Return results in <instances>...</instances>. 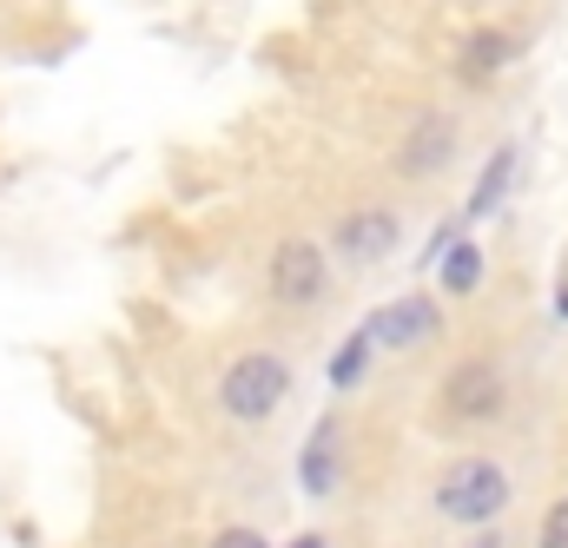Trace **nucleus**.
Returning <instances> with one entry per match:
<instances>
[{
    "mask_svg": "<svg viewBox=\"0 0 568 548\" xmlns=\"http://www.w3.org/2000/svg\"><path fill=\"white\" fill-rule=\"evenodd\" d=\"M436 516H449V522H469V529H483V522H496L503 509H509V469L496 463V456H456L443 476H436Z\"/></svg>",
    "mask_w": 568,
    "mask_h": 548,
    "instance_id": "nucleus-1",
    "label": "nucleus"
},
{
    "mask_svg": "<svg viewBox=\"0 0 568 548\" xmlns=\"http://www.w3.org/2000/svg\"><path fill=\"white\" fill-rule=\"evenodd\" d=\"M284 397H291V364H284L278 351H245L225 371V384H219V404L239 416V423H265Z\"/></svg>",
    "mask_w": 568,
    "mask_h": 548,
    "instance_id": "nucleus-2",
    "label": "nucleus"
},
{
    "mask_svg": "<svg viewBox=\"0 0 568 548\" xmlns=\"http://www.w3.org/2000/svg\"><path fill=\"white\" fill-rule=\"evenodd\" d=\"M503 371L489 357H463L449 377H443V410L449 423H496L503 416Z\"/></svg>",
    "mask_w": 568,
    "mask_h": 548,
    "instance_id": "nucleus-3",
    "label": "nucleus"
},
{
    "mask_svg": "<svg viewBox=\"0 0 568 548\" xmlns=\"http://www.w3.org/2000/svg\"><path fill=\"white\" fill-rule=\"evenodd\" d=\"M272 297L291 304V311H304V304L324 297V252L311 239H284L278 252H272Z\"/></svg>",
    "mask_w": 568,
    "mask_h": 548,
    "instance_id": "nucleus-4",
    "label": "nucleus"
},
{
    "mask_svg": "<svg viewBox=\"0 0 568 548\" xmlns=\"http://www.w3.org/2000/svg\"><path fill=\"white\" fill-rule=\"evenodd\" d=\"M443 331V304L424 297V291H410V297H397V304H384L377 317H371V337L384 344V351H417Z\"/></svg>",
    "mask_w": 568,
    "mask_h": 548,
    "instance_id": "nucleus-5",
    "label": "nucleus"
},
{
    "mask_svg": "<svg viewBox=\"0 0 568 548\" xmlns=\"http://www.w3.org/2000/svg\"><path fill=\"white\" fill-rule=\"evenodd\" d=\"M397 212H384V205H364V212H344L337 219V252L351 258V265H377V258H390L397 252Z\"/></svg>",
    "mask_w": 568,
    "mask_h": 548,
    "instance_id": "nucleus-6",
    "label": "nucleus"
},
{
    "mask_svg": "<svg viewBox=\"0 0 568 548\" xmlns=\"http://www.w3.org/2000/svg\"><path fill=\"white\" fill-rule=\"evenodd\" d=\"M449 139H456V126H449L443 113H424V120L404 133V145H397V172H404V179H429V172H443L449 152H456Z\"/></svg>",
    "mask_w": 568,
    "mask_h": 548,
    "instance_id": "nucleus-7",
    "label": "nucleus"
},
{
    "mask_svg": "<svg viewBox=\"0 0 568 548\" xmlns=\"http://www.w3.org/2000/svg\"><path fill=\"white\" fill-rule=\"evenodd\" d=\"M331 449H337V416H324V423L311 429L304 463H297V483H304V496H317V503L337 489V456H331Z\"/></svg>",
    "mask_w": 568,
    "mask_h": 548,
    "instance_id": "nucleus-8",
    "label": "nucleus"
},
{
    "mask_svg": "<svg viewBox=\"0 0 568 548\" xmlns=\"http://www.w3.org/2000/svg\"><path fill=\"white\" fill-rule=\"evenodd\" d=\"M509 60H516V40H509V33H469L463 53H456V73H463V80H489V73H503Z\"/></svg>",
    "mask_w": 568,
    "mask_h": 548,
    "instance_id": "nucleus-9",
    "label": "nucleus"
},
{
    "mask_svg": "<svg viewBox=\"0 0 568 548\" xmlns=\"http://www.w3.org/2000/svg\"><path fill=\"white\" fill-rule=\"evenodd\" d=\"M509 179H516V145H496V159L483 165V179H476V192H469L463 219H489V212H496V199L509 192Z\"/></svg>",
    "mask_w": 568,
    "mask_h": 548,
    "instance_id": "nucleus-10",
    "label": "nucleus"
},
{
    "mask_svg": "<svg viewBox=\"0 0 568 548\" xmlns=\"http://www.w3.org/2000/svg\"><path fill=\"white\" fill-rule=\"evenodd\" d=\"M371 344H377V337H371V324L344 337V351L331 357V384H337V390H351V384L364 377V364H371Z\"/></svg>",
    "mask_w": 568,
    "mask_h": 548,
    "instance_id": "nucleus-11",
    "label": "nucleus"
},
{
    "mask_svg": "<svg viewBox=\"0 0 568 548\" xmlns=\"http://www.w3.org/2000/svg\"><path fill=\"white\" fill-rule=\"evenodd\" d=\"M476 277H483V245H456V252L443 258V291H449V297H469Z\"/></svg>",
    "mask_w": 568,
    "mask_h": 548,
    "instance_id": "nucleus-12",
    "label": "nucleus"
},
{
    "mask_svg": "<svg viewBox=\"0 0 568 548\" xmlns=\"http://www.w3.org/2000/svg\"><path fill=\"white\" fill-rule=\"evenodd\" d=\"M536 548H568V496L542 516V536H536Z\"/></svg>",
    "mask_w": 568,
    "mask_h": 548,
    "instance_id": "nucleus-13",
    "label": "nucleus"
},
{
    "mask_svg": "<svg viewBox=\"0 0 568 548\" xmlns=\"http://www.w3.org/2000/svg\"><path fill=\"white\" fill-rule=\"evenodd\" d=\"M212 548H265V536H258V529H225Z\"/></svg>",
    "mask_w": 568,
    "mask_h": 548,
    "instance_id": "nucleus-14",
    "label": "nucleus"
},
{
    "mask_svg": "<svg viewBox=\"0 0 568 548\" xmlns=\"http://www.w3.org/2000/svg\"><path fill=\"white\" fill-rule=\"evenodd\" d=\"M284 548H324V536L311 529V536H297V542H284Z\"/></svg>",
    "mask_w": 568,
    "mask_h": 548,
    "instance_id": "nucleus-15",
    "label": "nucleus"
},
{
    "mask_svg": "<svg viewBox=\"0 0 568 548\" xmlns=\"http://www.w3.org/2000/svg\"><path fill=\"white\" fill-rule=\"evenodd\" d=\"M469 548H503V542H496V536H483V542H469Z\"/></svg>",
    "mask_w": 568,
    "mask_h": 548,
    "instance_id": "nucleus-16",
    "label": "nucleus"
},
{
    "mask_svg": "<svg viewBox=\"0 0 568 548\" xmlns=\"http://www.w3.org/2000/svg\"><path fill=\"white\" fill-rule=\"evenodd\" d=\"M556 311H562V317H568V277H562V304H556Z\"/></svg>",
    "mask_w": 568,
    "mask_h": 548,
    "instance_id": "nucleus-17",
    "label": "nucleus"
}]
</instances>
